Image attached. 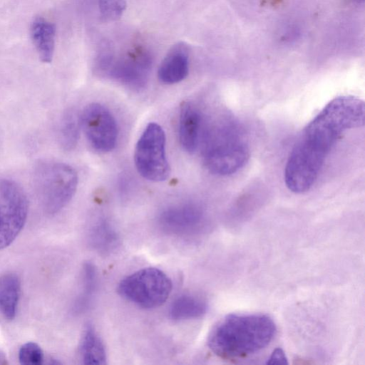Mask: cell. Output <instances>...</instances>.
Here are the masks:
<instances>
[{"instance_id": "obj_16", "label": "cell", "mask_w": 365, "mask_h": 365, "mask_svg": "<svg viewBox=\"0 0 365 365\" xmlns=\"http://www.w3.org/2000/svg\"><path fill=\"white\" fill-rule=\"evenodd\" d=\"M207 302L202 298L184 294L172 302L168 314L174 321H184L201 317L207 312Z\"/></svg>"}, {"instance_id": "obj_18", "label": "cell", "mask_w": 365, "mask_h": 365, "mask_svg": "<svg viewBox=\"0 0 365 365\" xmlns=\"http://www.w3.org/2000/svg\"><path fill=\"white\" fill-rule=\"evenodd\" d=\"M98 286V272L91 262L84 263L82 269V292L75 303L77 312L86 310L92 304Z\"/></svg>"}, {"instance_id": "obj_6", "label": "cell", "mask_w": 365, "mask_h": 365, "mask_svg": "<svg viewBox=\"0 0 365 365\" xmlns=\"http://www.w3.org/2000/svg\"><path fill=\"white\" fill-rule=\"evenodd\" d=\"M134 160L138 173L145 179L161 182L170 174L165 154V134L157 123H149L135 149Z\"/></svg>"}, {"instance_id": "obj_11", "label": "cell", "mask_w": 365, "mask_h": 365, "mask_svg": "<svg viewBox=\"0 0 365 365\" xmlns=\"http://www.w3.org/2000/svg\"><path fill=\"white\" fill-rule=\"evenodd\" d=\"M189 72V49L184 42H178L168 51L158 71L159 80L165 84L182 81Z\"/></svg>"}, {"instance_id": "obj_19", "label": "cell", "mask_w": 365, "mask_h": 365, "mask_svg": "<svg viewBox=\"0 0 365 365\" xmlns=\"http://www.w3.org/2000/svg\"><path fill=\"white\" fill-rule=\"evenodd\" d=\"M81 120L73 111L67 112L61 118L58 127V140L65 150L73 149L78 139Z\"/></svg>"}, {"instance_id": "obj_1", "label": "cell", "mask_w": 365, "mask_h": 365, "mask_svg": "<svg viewBox=\"0 0 365 365\" xmlns=\"http://www.w3.org/2000/svg\"><path fill=\"white\" fill-rule=\"evenodd\" d=\"M364 124L362 100L353 96L331 100L304 128L294 145L284 169L287 188L295 193L308 191L342 133Z\"/></svg>"}, {"instance_id": "obj_22", "label": "cell", "mask_w": 365, "mask_h": 365, "mask_svg": "<svg viewBox=\"0 0 365 365\" xmlns=\"http://www.w3.org/2000/svg\"><path fill=\"white\" fill-rule=\"evenodd\" d=\"M287 357L281 348L275 349L266 361V364H288Z\"/></svg>"}, {"instance_id": "obj_15", "label": "cell", "mask_w": 365, "mask_h": 365, "mask_svg": "<svg viewBox=\"0 0 365 365\" xmlns=\"http://www.w3.org/2000/svg\"><path fill=\"white\" fill-rule=\"evenodd\" d=\"M21 294V282L19 277L7 272L0 277V312L7 320L16 316Z\"/></svg>"}, {"instance_id": "obj_5", "label": "cell", "mask_w": 365, "mask_h": 365, "mask_svg": "<svg viewBox=\"0 0 365 365\" xmlns=\"http://www.w3.org/2000/svg\"><path fill=\"white\" fill-rule=\"evenodd\" d=\"M173 289L170 278L155 267H145L126 276L119 282V294L139 307L150 309L163 304Z\"/></svg>"}, {"instance_id": "obj_8", "label": "cell", "mask_w": 365, "mask_h": 365, "mask_svg": "<svg viewBox=\"0 0 365 365\" xmlns=\"http://www.w3.org/2000/svg\"><path fill=\"white\" fill-rule=\"evenodd\" d=\"M87 140L99 152H108L115 146L118 128L115 120L105 106L99 103L87 106L80 118Z\"/></svg>"}, {"instance_id": "obj_7", "label": "cell", "mask_w": 365, "mask_h": 365, "mask_svg": "<svg viewBox=\"0 0 365 365\" xmlns=\"http://www.w3.org/2000/svg\"><path fill=\"white\" fill-rule=\"evenodd\" d=\"M29 210L22 187L10 179L0 180V250L9 247L21 232Z\"/></svg>"}, {"instance_id": "obj_17", "label": "cell", "mask_w": 365, "mask_h": 365, "mask_svg": "<svg viewBox=\"0 0 365 365\" xmlns=\"http://www.w3.org/2000/svg\"><path fill=\"white\" fill-rule=\"evenodd\" d=\"M88 240L93 249L101 255L110 254L117 249L120 242L117 231L105 219H101L92 225Z\"/></svg>"}, {"instance_id": "obj_12", "label": "cell", "mask_w": 365, "mask_h": 365, "mask_svg": "<svg viewBox=\"0 0 365 365\" xmlns=\"http://www.w3.org/2000/svg\"><path fill=\"white\" fill-rule=\"evenodd\" d=\"M202 118L198 109L192 103L185 102L180 108L178 134L183 149L194 153L201 138Z\"/></svg>"}, {"instance_id": "obj_2", "label": "cell", "mask_w": 365, "mask_h": 365, "mask_svg": "<svg viewBox=\"0 0 365 365\" xmlns=\"http://www.w3.org/2000/svg\"><path fill=\"white\" fill-rule=\"evenodd\" d=\"M276 331L275 323L266 314H230L212 328L207 345L222 359H242L269 345Z\"/></svg>"}, {"instance_id": "obj_13", "label": "cell", "mask_w": 365, "mask_h": 365, "mask_svg": "<svg viewBox=\"0 0 365 365\" xmlns=\"http://www.w3.org/2000/svg\"><path fill=\"white\" fill-rule=\"evenodd\" d=\"M30 34L41 60L44 63H50L55 47V25L42 17H37L31 24Z\"/></svg>"}, {"instance_id": "obj_23", "label": "cell", "mask_w": 365, "mask_h": 365, "mask_svg": "<svg viewBox=\"0 0 365 365\" xmlns=\"http://www.w3.org/2000/svg\"><path fill=\"white\" fill-rule=\"evenodd\" d=\"M7 364L8 361L5 353L0 349V365H4Z\"/></svg>"}, {"instance_id": "obj_4", "label": "cell", "mask_w": 365, "mask_h": 365, "mask_svg": "<svg viewBox=\"0 0 365 365\" xmlns=\"http://www.w3.org/2000/svg\"><path fill=\"white\" fill-rule=\"evenodd\" d=\"M34 185L43 210L48 215H55L74 195L78 176L76 170L66 163L46 160L36 165Z\"/></svg>"}, {"instance_id": "obj_24", "label": "cell", "mask_w": 365, "mask_h": 365, "mask_svg": "<svg viewBox=\"0 0 365 365\" xmlns=\"http://www.w3.org/2000/svg\"><path fill=\"white\" fill-rule=\"evenodd\" d=\"M360 1V0H359ZM361 1H363V0H361Z\"/></svg>"}, {"instance_id": "obj_21", "label": "cell", "mask_w": 365, "mask_h": 365, "mask_svg": "<svg viewBox=\"0 0 365 365\" xmlns=\"http://www.w3.org/2000/svg\"><path fill=\"white\" fill-rule=\"evenodd\" d=\"M101 16L107 21L119 19L126 9L125 0H97Z\"/></svg>"}, {"instance_id": "obj_9", "label": "cell", "mask_w": 365, "mask_h": 365, "mask_svg": "<svg viewBox=\"0 0 365 365\" xmlns=\"http://www.w3.org/2000/svg\"><path fill=\"white\" fill-rule=\"evenodd\" d=\"M99 67L110 77L130 88L140 90L147 83L150 59L143 53H130L118 60L104 56L99 61Z\"/></svg>"}, {"instance_id": "obj_14", "label": "cell", "mask_w": 365, "mask_h": 365, "mask_svg": "<svg viewBox=\"0 0 365 365\" xmlns=\"http://www.w3.org/2000/svg\"><path fill=\"white\" fill-rule=\"evenodd\" d=\"M79 355L84 364L101 365L106 364V351L104 344L93 326H86L79 344Z\"/></svg>"}, {"instance_id": "obj_10", "label": "cell", "mask_w": 365, "mask_h": 365, "mask_svg": "<svg viewBox=\"0 0 365 365\" xmlns=\"http://www.w3.org/2000/svg\"><path fill=\"white\" fill-rule=\"evenodd\" d=\"M204 213L194 202H184L164 209L158 218V225L165 232L185 235L195 232L202 224Z\"/></svg>"}, {"instance_id": "obj_20", "label": "cell", "mask_w": 365, "mask_h": 365, "mask_svg": "<svg viewBox=\"0 0 365 365\" xmlns=\"http://www.w3.org/2000/svg\"><path fill=\"white\" fill-rule=\"evenodd\" d=\"M19 360L24 365H40L43 361V353L36 343L26 342L19 349Z\"/></svg>"}, {"instance_id": "obj_3", "label": "cell", "mask_w": 365, "mask_h": 365, "mask_svg": "<svg viewBox=\"0 0 365 365\" xmlns=\"http://www.w3.org/2000/svg\"><path fill=\"white\" fill-rule=\"evenodd\" d=\"M203 135L204 163L213 174H233L247 162L249 146L242 130L235 120H220Z\"/></svg>"}]
</instances>
